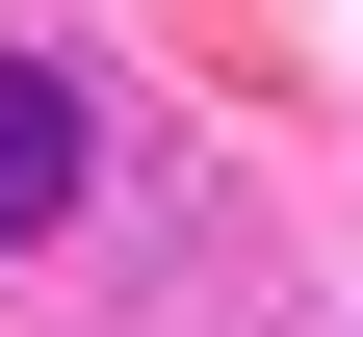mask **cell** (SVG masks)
Returning <instances> with one entry per match:
<instances>
[{"mask_svg":"<svg viewBox=\"0 0 363 337\" xmlns=\"http://www.w3.org/2000/svg\"><path fill=\"white\" fill-rule=\"evenodd\" d=\"M78 156H104V130H78V78H52V53H0V233H52Z\"/></svg>","mask_w":363,"mask_h":337,"instance_id":"obj_1","label":"cell"}]
</instances>
